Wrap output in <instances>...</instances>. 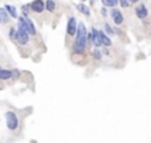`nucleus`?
I'll list each match as a JSON object with an SVG mask.
<instances>
[{
    "mask_svg": "<svg viewBox=\"0 0 151 143\" xmlns=\"http://www.w3.org/2000/svg\"><path fill=\"white\" fill-rule=\"evenodd\" d=\"M131 3H138V0H130Z\"/></svg>",
    "mask_w": 151,
    "mask_h": 143,
    "instance_id": "412c9836",
    "label": "nucleus"
},
{
    "mask_svg": "<svg viewBox=\"0 0 151 143\" xmlns=\"http://www.w3.org/2000/svg\"><path fill=\"white\" fill-rule=\"evenodd\" d=\"M101 13H102V16H107V9H106V7L101 8Z\"/></svg>",
    "mask_w": 151,
    "mask_h": 143,
    "instance_id": "aec40b11",
    "label": "nucleus"
},
{
    "mask_svg": "<svg viewBox=\"0 0 151 143\" xmlns=\"http://www.w3.org/2000/svg\"><path fill=\"white\" fill-rule=\"evenodd\" d=\"M135 13H136V16H138V19H146L148 15L146 5H144V4H139V5L135 8Z\"/></svg>",
    "mask_w": 151,
    "mask_h": 143,
    "instance_id": "6e6552de",
    "label": "nucleus"
},
{
    "mask_svg": "<svg viewBox=\"0 0 151 143\" xmlns=\"http://www.w3.org/2000/svg\"><path fill=\"white\" fill-rule=\"evenodd\" d=\"M93 57L96 58V60H101V57H102V54H101V52L98 50V48H96V49L93 50Z\"/></svg>",
    "mask_w": 151,
    "mask_h": 143,
    "instance_id": "f3484780",
    "label": "nucleus"
},
{
    "mask_svg": "<svg viewBox=\"0 0 151 143\" xmlns=\"http://www.w3.org/2000/svg\"><path fill=\"white\" fill-rule=\"evenodd\" d=\"M12 76H13V73H12L11 70H7V69H1L0 70V78L1 80H8V78H12Z\"/></svg>",
    "mask_w": 151,
    "mask_h": 143,
    "instance_id": "ddd939ff",
    "label": "nucleus"
},
{
    "mask_svg": "<svg viewBox=\"0 0 151 143\" xmlns=\"http://www.w3.org/2000/svg\"><path fill=\"white\" fill-rule=\"evenodd\" d=\"M16 40L19 41L20 45H25V44H28V41H29V33L19 28V29L16 31Z\"/></svg>",
    "mask_w": 151,
    "mask_h": 143,
    "instance_id": "39448f33",
    "label": "nucleus"
},
{
    "mask_svg": "<svg viewBox=\"0 0 151 143\" xmlns=\"http://www.w3.org/2000/svg\"><path fill=\"white\" fill-rule=\"evenodd\" d=\"M66 32H68V35L69 36H74L77 35L78 32V25H77V20H76V17H69V20H68V29H66Z\"/></svg>",
    "mask_w": 151,
    "mask_h": 143,
    "instance_id": "20e7f679",
    "label": "nucleus"
},
{
    "mask_svg": "<svg viewBox=\"0 0 151 143\" xmlns=\"http://www.w3.org/2000/svg\"><path fill=\"white\" fill-rule=\"evenodd\" d=\"M77 9L81 12L82 15L88 16V17L90 16V9H89V7H86L85 4H77Z\"/></svg>",
    "mask_w": 151,
    "mask_h": 143,
    "instance_id": "f8f14e48",
    "label": "nucleus"
},
{
    "mask_svg": "<svg viewBox=\"0 0 151 143\" xmlns=\"http://www.w3.org/2000/svg\"><path fill=\"white\" fill-rule=\"evenodd\" d=\"M4 8L7 9V12L9 13L11 17H13V19H19V17H17V12H16V8L13 7V5H11V4H5Z\"/></svg>",
    "mask_w": 151,
    "mask_h": 143,
    "instance_id": "9b49d317",
    "label": "nucleus"
},
{
    "mask_svg": "<svg viewBox=\"0 0 151 143\" xmlns=\"http://www.w3.org/2000/svg\"><path fill=\"white\" fill-rule=\"evenodd\" d=\"M92 43L96 48H100L102 45V41H101V36H100V31H98L96 27L92 28Z\"/></svg>",
    "mask_w": 151,
    "mask_h": 143,
    "instance_id": "423d86ee",
    "label": "nucleus"
},
{
    "mask_svg": "<svg viewBox=\"0 0 151 143\" xmlns=\"http://www.w3.org/2000/svg\"><path fill=\"white\" fill-rule=\"evenodd\" d=\"M82 1H86V0H82Z\"/></svg>",
    "mask_w": 151,
    "mask_h": 143,
    "instance_id": "4be33fe9",
    "label": "nucleus"
},
{
    "mask_svg": "<svg viewBox=\"0 0 151 143\" xmlns=\"http://www.w3.org/2000/svg\"><path fill=\"white\" fill-rule=\"evenodd\" d=\"M86 44H88V31L84 23L78 24V32L76 36V43H74V53L82 54L86 50Z\"/></svg>",
    "mask_w": 151,
    "mask_h": 143,
    "instance_id": "f257e3e1",
    "label": "nucleus"
},
{
    "mask_svg": "<svg viewBox=\"0 0 151 143\" xmlns=\"http://www.w3.org/2000/svg\"><path fill=\"white\" fill-rule=\"evenodd\" d=\"M118 3H119V0H102V4H104V7L115 8V5Z\"/></svg>",
    "mask_w": 151,
    "mask_h": 143,
    "instance_id": "4468645a",
    "label": "nucleus"
},
{
    "mask_svg": "<svg viewBox=\"0 0 151 143\" xmlns=\"http://www.w3.org/2000/svg\"><path fill=\"white\" fill-rule=\"evenodd\" d=\"M54 8H56V3H54L53 0H48L47 1V9L49 12H53Z\"/></svg>",
    "mask_w": 151,
    "mask_h": 143,
    "instance_id": "dca6fc26",
    "label": "nucleus"
},
{
    "mask_svg": "<svg viewBox=\"0 0 151 143\" xmlns=\"http://www.w3.org/2000/svg\"><path fill=\"white\" fill-rule=\"evenodd\" d=\"M5 121H7V127L13 131L19 127V118L13 111H7L5 113Z\"/></svg>",
    "mask_w": 151,
    "mask_h": 143,
    "instance_id": "f03ea898",
    "label": "nucleus"
},
{
    "mask_svg": "<svg viewBox=\"0 0 151 143\" xmlns=\"http://www.w3.org/2000/svg\"><path fill=\"white\" fill-rule=\"evenodd\" d=\"M8 15H9V13H8L7 9H5L4 7L0 9V17H1V23L3 24H5L8 21Z\"/></svg>",
    "mask_w": 151,
    "mask_h": 143,
    "instance_id": "2eb2a0df",
    "label": "nucleus"
},
{
    "mask_svg": "<svg viewBox=\"0 0 151 143\" xmlns=\"http://www.w3.org/2000/svg\"><path fill=\"white\" fill-rule=\"evenodd\" d=\"M100 36H101V41H102V45L105 47H111V40L109 39V36L105 33V32L100 31Z\"/></svg>",
    "mask_w": 151,
    "mask_h": 143,
    "instance_id": "9d476101",
    "label": "nucleus"
},
{
    "mask_svg": "<svg viewBox=\"0 0 151 143\" xmlns=\"http://www.w3.org/2000/svg\"><path fill=\"white\" fill-rule=\"evenodd\" d=\"M105 31L107 32V35H110V36H113V33H114V32H113V29L110 28V25H109V24H105Z\"/></svg>",
    "mask_w": 151,
    "mask_h": 143,
    "instance_id": "a211bd4d",
    "label": "nucleus"
},
{
    "mask_svg": "<svg viewBox=\"0 0 151 143\" xmlns=\"http://www.w3.org/2000/svg\"><path fill=\"white\" fill-rule=\"evenodd\" d=\"M111 17L114 20V23L117 25H121V24L123 23V15H122V12L119 9H117V8H113L111 11Z\"/></svg>",
    "mask_w": 151,
    "mask_h": 143,
    "instance_id": "0eeeda50",
    "label": "nucleus"
},
{
    "mask_svg": "<svg viewBox=\"0 0 151 143\" xmlns=\"http://www.w3.org/2000/svg\"><path fill=\"white\" fill-rule=\"evenodd\" d=\"M19 28L20 29H23V31L28 32L29 35H31V31H29V25H28V21H27V17H19Z\"/></svg>",
    "mask_w": 151,
    "mask_h": 143,
    "instance_id": "1a4fd4ad",
    "label": "nucleus"
},
{
    "mask_svg": "<svg viewBox=\"0 0 151 143\" xmlns=\"http://www.w3.org/2000/svg\"><path fill=\"white\" fill-rule=\"evenodd\" d=\"M119 4L123 8H127L129 5H130V4H129V0H119Z\"/></svg>",
    "mask_w": 151,
    "mask_h": 143,
    "instance_id": "6ab92c4d",
    "label": "nucleus"
},
{
    "mask_svg": "<svg viewBox=\"0 0 151 143\" xmlns=\"http://www.w3.org/2000/svg\"><path fill=\"white\" fill-rule=\"evenodd\" d=\"M29 8L36 13H43V11L47 8V3H44L43 0H33L29 4Z\"/></svg>",
    "mask_w": 151,
    "mask_h": 143,
    "instance_id": "7ed1b4c3",
    "label": "nucleus"
}]
</instances>
